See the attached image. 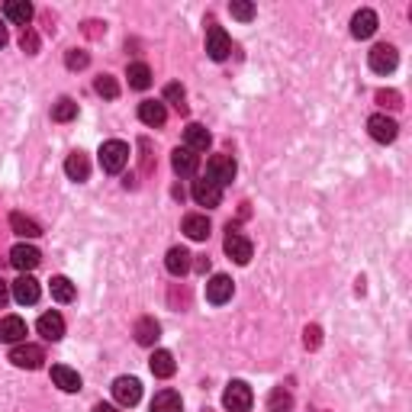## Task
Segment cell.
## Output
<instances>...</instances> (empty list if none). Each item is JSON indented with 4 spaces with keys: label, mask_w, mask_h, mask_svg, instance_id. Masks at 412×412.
<instances>
[{
    "label": "cell",
    "mask_w": 412,
    "mask_h": 412,
    "mask_svg": "<svg viewBox=\"0 0 412 412\" xmlns=\"http://www.w3.org/2000/svg\"><path fill=\"white\" fill-rule=\"evenodd\" d=\"M126 165H129V145L126 142L110 139V142L100 145V167L107 171V174H119Z\"/></svg>",
    "instance_id": "1"
},
{
    "label": "cell",
    "mask_w": 412,
    "mask_h": 412,
    "mask_svg": "<svg viewBox=\"0 0 412 412\" xmlns=\"http://www.w3.org/2000/svg\"><path fill=\"white\" fill-rule=\"evenodd\" d=\"M252 252H254L252 238H245V235H242V232H238L235 226L229 222V232H226V254H229L235 264H248V261H252Z\"/></svg>",
    "instance_id": "2"
},
{
    "label": "cell",
    "mask_w": 412,
    "mask_h": 412,
    "mask_svg": "<svg viewBox=\"0 0 412 412\" xmlns=\"http://www.w3.org/2000/svg\"><path fill=\"white\" fill-rule=\"evenodd\" d=\"M222 406L229 412H248L252 409V387L245 380H232L222 393Z\"/></svg>",
    "instance_id": "3"
},
{
    "label": "cell",
    "mask_w": 412,
    "mask_h": 412,
    "mask_svg": "<svg viewBox=\"0 0 412 412\" xmlns=\"http://www.w3.org/2000/svg\"><path fill=\"white\" fill-rule=\"evenodd\" d=\"M235 158H232V155H213V158L206 161V177H210V181L213 184H232L235 181Z\"/></svg>",
    "instance_id": "4"
},
{
    "label": "cell",
    "mask_w": 412,
    "mask_h": 412,
    "mask_svg": "<svg viewBox=\"0 0 412 412\" xmlns=\"http://www.w3.org/2000/svg\"><path fill=\"white\" fill-rule=\"evenodd\" d=\"M206 52H210V58H213V62L229 58L232 42H229V36H226V29H222V26H216V23L206 26Z\"/></svg>",
    "instance_id": "5"
},
{
    "label": "cell",
    "mask_w": 412,
    "mask_h": 412,
    "mask_svg": "<svg viewBox=\"0 0 412 412\" xmlns=\"http://www.w3.org/2000/svg\"><path fill=\"white\" fill-rule=\"evenodd\" d=\"M10 361H13L16 367H23V371H39L42 361H46V351H42L39 345H16V348L10 351Z\"/></svg>",
    "instance_id": "6"
},
{
    "label": "cell",
    "mask_w": 412,
    "mask_h": 412,
    "mask_svg": "<svg viewBox=\"0 0 412 412\" xmlns=\"http://www.w3.org/2000/svg\"><path fill=\"white\" fill-rule=\"evenodd\" d=\"M367 62H371V71L390 74V71H393V68L399 64V55H397V48L383 42V46H373V48H371V58H367Z\"/></svg>",
    "instance_id": "7"
},
{
    "label": "cell",
    "mask_w": 412,
    "mask_h": 412,
    "mask_svg": "<svg viewBox=\"0 0 412 412\" xmlns=\"http://www.w3.org/2000/svg\"><path fill=\"white\" fill-rule=\"evenodd\" d=\"M113 397H116L119 406H135L142 399V383L135 377H116L113 380Z\"/></svg>",
    "instance_id": "8"
},
{
    "label": "cell",
    "mask_w": 412,
    "mask_h": 412,
    "mask_svg": "<svg viewBox=\"0 0 412 412\" xmlns=\"http://www.w3.org/2000/svg\"><path fill=\"white\" fill-rule=\"evenodd\" d=\"M367 132H371L373 142H383V145H387V142H393V139L399 135V126H397V123H393L390 116L377 113V116L367 119Z\"/></svg>",
    "instance_id": "9"
},
{
    "label": "cell",
    "mask_w": 412,
    "mask_h": 412,
    "mask_svg": "<svg viewBox=\"0 0 412 412\" xmlns=\"http://www.w3.org/2000/svg\"><path fill=\"white\" fill-rule=\"evenodd\" d=\"M193 200H197L200 206H206V210H213L222 200V187L213 184L210 177H200V181H193Z\"/></svg>",
    "instance_id": "10"
},
{
    "label": "cell",
    "mask_w": 412,
    "mask_h": 412,
    "mask_svg": "<svg viewBox=\"0 0 412 412\" xmlns=\"http://www.w3.org/2000/svg\"><path fill=\"white\" fill-rule=\"evenodd\" d=\"M232 290H235L232 277H226V274H216V277L206 284V300L213 303V306H222V303L232 300Z\"/></svg>",
    "instance_id": "11"
},
{
    "label": "cell",
    "mask_w": 412,
    "mask_h": 412,
    "mask_svg": "<svg viewBox=\"0 0 412 412\" xmlns=\"http://www.w3.org/2000/svg\"><path fill=\"white\" fill-rule=\"evenodd\" d=\"M39 261H42V254H39V248H32V245H16L10 252V264L16 270H23V274L32 268H39Z\"/></svg>",
    "instance_id": "12"
},
{
    "label": "cell",
    "mask_w": 412,
    "mask_h": 412,
    "mask_svg": "<svg viewBox=\"0 0 412 412\" xmlns=\"http://www.w3.org/2000/svg\"><path fill=\"white\" fill-rule=\"evenodd\" d=\"M13 300L23 303V306H32V303L39 300V280L29 277V274H23V277L13 280Z\"/></svg>",
    "instance_id": "13"
},
{
    "label": "cell",
    "mask_w": 412,
    "mask_h": 412,
    "mask_svg": "<svg viewBox=\"0 0 412 412\" xmlns=\"http://www.w3.org/2000/svg\"><path fill=\"white\" fill-rule=\"evenodd\" d=\"M377 32V13L373 10H357L355 20H351V36L355 39H371Z\"/></svg>",
    "instance_id": "14"
},
{
    "label": "cell",
    "mask_w": 412,
    "mask_h": 412,
    "mask_svg": "<svg viewBox=\"0 0 412 412\" xmlns=\"http://www.w3.org/2000/svg\"><path fill=\"white\" fill-rule=\"evenodd\" d=\"M36 329H39V335L46 341H62L64 338V319L58 316V313H46V316H39Z\"/></svg>",
    "instance_id": "15"
},
{
    "label": "cell",
    "mask_w": 412,
    "mask_h": 412,
    "mask_svg": "<svg viewBox=\"0 0 412 412\" xmlns=\"http://www.w3.org/2000/svg\"><path fill=\"white\" fill-rule=\"evenodd\" d=\"M26 338V322L20 316H4L0 319V341L7 345H16V341Z\"/></svg>",
    "instance_id": "16"
},
{
    "label": "cell",
    "mask_w": 412,
    "mask_h": 412,
    "mask_svg": "<svg viewBox=\"0 0 412 412\" xmlns=\"http://www.w3.org/2000/svg\"><path fill=\"white\" fill-rule=\"evenodd\" d=\"M139 119H142L145 126H165V119H167V110H165V103H155V100H145L139 103Z\"/></svg>",
    "instance_id": "17"
},
{
    "label": "cell",
    "mask_w": 412,
    "mask_h": 412,
    "mask_svg": "<svg viewBox=\"0 0 412 412\" xmlns=\"http://www.w3.org/2000/svg\"><path fill=\"white\" fill-rule=\"evenodd\" d=\"M149 367H151V373H155V377H161V380L174 377V371H177L174 355H171V351H155V355H151V361H149Z\"/></svg>",
    "instance_id": "18"
},
{
    "label": "cell",
    "mask_w": 412,
    "mask_h": 412,
    "mask_svg": "<svg viewBox=\"0 0 412 412\" xmlns=\"http://www.w3.org/2000/svg\"><path fill=\"white\" fill-rule=\"evenodd\" d=\"M184 235L193 238V242H203V238H210V219L200 213H191L184 216Z\"/></svg>",
    "instance_id": "19"
},
{
    "label": "cell",
    "mask_w": 412,
    "mask_h": 412,
    "mask_svg": "<svg viewBox=\"0 0 412 412\" xmlns=\"http://www.w3.org/2000/svg\"><path fill=\"white\" fill-rule=\"evenodd\" d=\"M64 174L71 177V181H88L90 177V161L88 155H81V151H74V155H68V161H64Z\"/></svg>",
    "instance_id": "20"
},
{
    "label": "cell",
    "mask_w": 412,
    "mask_h": 412,
    "mask_svg": "<svg viewBox=\"0 0 412 412\" xmlns=\"http://www.w3.org/2000/svg\"><path fill=\"white\" fill-rule=\"evenodd\" d=\"M52 380H55V387H62L64 393H78V390H81L78 371H71V367H64V364L52 367Z\"/></svg>",
    "instance_id": "21"
},
{
    "label": "cell",
    "mask_w": 412,
    "mask_h": 412,
    "mask_svg": "<svg viewBox=\"0 0 412 412\" xmlns=\"http://www.w3.org/2000/svg\"><path fill=\"white\" fill-rule=\"evenodd\" d=\"M171 165H174V171L177 174H193V171H197V151H191V149H174L171 151Z\"/></svg>",
    "instance_id": "22"
},
{
    "label": "cell",
    "mask_w": 412,
    "mask_h": 412,
    "mask_svg": "<svg viewBox=\"0 0 412 412\" xmlns=\"http://www.w3.org/2000/svg\"><path fill=\"white\" fill-rule=\"evenodd\" d=\"M165 268L174 274V277H181V274H187L191 270V252L187 248H171L165 258Z\"/></svg>",
    "instance_id": "23"
},
{
    "label": "cell",
    "mask_w": 412,
    "mask_h": 412,
    "mask_svg": "<svg viewBox=\"0 0 412 412\" xmlns=\"http://www.w3.org/2000/svg\"><path fill=\"white\" fill-rule=\"evenodd\" d=\"M4 16H7L10 23L26 26L32 20V7L26 4V0H7V4H4Z\"/></svg>",
    "instance_id": "24"
},
{
    "label": "cell",
    "mask_w": 412,
    "mask_h": 412,
    "mask_svg": "<svg viewBox=\"0 0 412 412\" xmlns=\"http://www.w3.org/2000/svg\"><path fill=\"white\" fill-rule=\"evenodd\" d=\"M10 226H13L16 235H23V238H39L42 235L39 222L29 219V216H23V213H13V216H10Z\"/></svg>",
    "instance_id": "25"
},
{
    "label": "cell",
    "mask_w": 412,
    "mask_h": 412,
    "mask_svg": "<svg viewBox=\"0 0 412 412\" xmlns=\"http://www.w3.org/2000/svg\"><path fill=\"white\" fill-rule=\"evenodd\" d=\"M181 397H177L174 390H161V393H155V399H151V412H181Z\"/></svg>",
    "instance_id": "26"
},
{
    "label": "cell",
    "mask_w": 412,
    "mask_h": 412,
    "mask_svg": "<svg viewBox=\"0 0 412 412\" xmlns=\"http://www.w3.org/2000/svg\"><path fill=\"white\" fill-rule=\"evenodd\" d=\"M184 139H187V145H184V149H191V151H206V149H210V132H206L203 126H197V123L184 129Z\"/></svg>",
    "instance_id": "27"
},
{
    "label": "cell",
    "mask_w": 412,
    "mask_h": 412,
    "mask_svg": "<svg viewBox=\"0 0 412 412\" xmlns=\"http://www.w3.org/2000/svg\"><path fill=\"white\" fill-rule=\"evenodd\" d=\"M126 78H129V88H135V90H145V88H151V68H149V64H142V62L129 64Z\"/></svg>",
    "instance_id": "28"
},
{
    "label": "cell",
    "mask_w": 412,
    "mask_h": 412,
    "mask_svg": "<svg viewBox=\"0 0 412 412\" xmlns=\"http://www.w3.org/2000/svg\"><path fill=\"white\" fill-rule=\"evenodd\" d=\"M158 335H161V329L155 319H139V322H135V341H139V345H155Z\"/></svg>",
    "instance_id": "29"
},
{
    "label": "cell",
    "mask_w": 412,
    "mask_h": 412,
    "mask_svg": "<svg viewBox=\"0 0 412 412\" xmlns=\"http://www.w3.org/2000/svg\"><path fill=\"white\" fill-rule=\"evenodd\" d=\"M74 116H78V103H74L71 97H62V100L52 107V119H55V123H71Z\"/></svg>",
    "instance_id": "30"
},
{
    "label": "cell",
    "mask_w": 412,
    "mask_h": 412,
    "mask_svg": "<svg viewBox=\"0 0 412 412\" xmlns=\"http://www.w3.org/2000/svg\"><path fill=\"white\" fill-rule=\"evenodd\" d=\"M268 409H270V412H294V397H290L284 387H277V390H274V393L268 397Z\"/></svg>",
    "instance_id": "31"
},
{
    "label": "cell",
    "mask_w": 412,
    "mask_h": 412,
    "mask_svg": "<svg viewBox=\"0 0 412 412\" xmlns=\"http://www.w3.org/2000/svg\"><path fill=\"white\" fill-rule=\"evenodd\" d=\"M52 296L58 303H71L74 300V284L68 277H52Z\"/></svg>",
    "instance_id": "32"
},
{
    "label": "cell",
    "mask_w": 412,
    "mask_h": 412,
    "mask_svg": "<svg viewBox=\"0 0 412 412\" xmlns=\"http://www.w3.org/2000/svg\"><path fill=\"white\" fill-rule=\"evenodd\" d=\"M94 88H97V94H100V97H107V100H116V97H119V84L110 78V74H100Z\"/></svg>",
    "instance_id": "33"
},
{
    "label": "cell",
    "mask_w": 412,
    "mask_h": 412,
    "mask_svg": "<svg viewBox=\"0 0 412 412\" xmlns=\"http://www.w3.org/2000/svg\"><path fill=\"white\" fill-rule=\"evenodd\" d=\"M165 100L171 103V107H177L181 113H187V103H184V88H181V84H167V88H165Z\"/></svg>",
    "instance_id": "34"
},
{
    "label": "cell",
    "mask_w": 412,
    "mask_h": 412,
    "mask_svg": "<svg viewBox=\"0 0 412 412\" xmlns=\"http://www.w3.org/2000/svg\"><path fill=\"white\" fill-rule=\"evenodd\" d=\"M229 13L235 16V20H242V23L254 20V7H252V4H245V0H232V4H229Z\"/></svg>",
    "instance_id": "35"
},
{
    "label": "cell",
    "mask_w": 412,
    "mask_h": 412,
    "mask_svg": "<svg viewBox=\"0 0 412 412\" xmlns=\"http://www.w3.org/2000/svg\"><path fill=\"white\" fill-rule=\"evenodd\" d=\"M88 62H90V58L84 55V52H78V48H71V52L64 55V64H68L71 71H78V68H88Z\"/></svg>",
    "instance_id": "36"
},
{
    "label": "cell",
    "mask_w": 412,
    "mask_h": 412,
    "mask_svg": "<svg viewBox=\"0 0 412 412\" xmlns=\"http://www.w3.org/2000/svg\"><path fill=\"white\" fill-rule=\"evenodd\" d=\"M20 46H23L26 55H36V52H39V39H36V32L26 29V32H23V39H20Z\"/></svg>",
    "instance_id": "37"
},
{
    "label": "cell",
    "mask_w": 412,
    "mask_h": 412,
    "mask_svg": "<svg viewBox=\"0 0 412 412\" xmlns=\"http://www.w3.org/2000/svg\"><path fill=\"white\" fill-rule=\"evenodd\" d=\"M319 335H322V332H319V325H309V329H306V338H303V341H306V348H319V341H322Z\"/></svg>",
    "instance_id": "38"
},
{
    "label": "cell",
    "mask_w": 412,
    "mask_h": 412,
    "mask_svg": "<svg viewBox=\"0 0 412 412\" xmlns=\"http://www.w3.org/2000/svg\"><path fill=\"white\" fill-rule=\"evenodd\" d=\"M377 100H390V107H399V97L397 94H387V90H380V94H377Z\"/></svg>",
    "instance_id": "39"
},
{
    "label": "cell",
    "mask_w": 412,
    "mask_h": 412,
    "mask_svg": "<svg viewBox=\"0 0 412 412\" xmlns=\"http://www.w3.org/2000/svg\"><path fill=\"white\" fill-rule=\"evenodd\" d=\"M4 303H7V284L0 280V306H4Z\"/></svg>",
    "instance_id": "40"
},
{
    "label": "cell",
    "mask_w": 412,
    "mask_h": 412,
    "mask_svg": "<svg viewBox=\"0 0 412 412\" xmlns=\"http://www.w3.org/2000/svg\"><path fill=\"white\" fill-rule=\"evenodd\" d=\"M90 412H116V409H113V406H107V403H100V406H94Z\"/></svg>",
    "instance_id": "41"
},
{
    "label": "cell",
    "mask_w": 412,
    "mask_h": 412,
    "mask_svg": "<svg viewBox=\"0 0 412 412\" xmlns=\"http://www.w3.org/2000/svg\"><path fill=\"white\" fill-rule=\"evenodd\" d=\"M7 46V29H4V23H0V48Z\"/></svg>",
    "instance_id": "42"
}]
</instances>
